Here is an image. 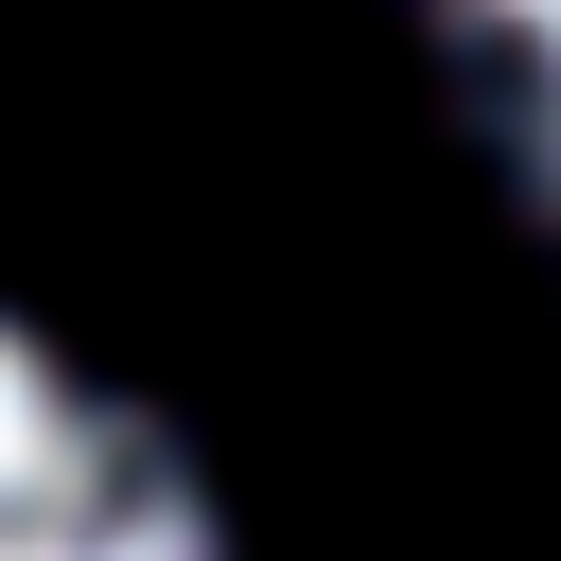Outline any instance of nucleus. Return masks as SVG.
I'll return each instance as SVG.
<instances>
[{
  "instance_id": "nucleus-2",
  "label": "nucleus",
  "mask_w": 561,
  "mask_h": 561,
  "mask_svg": "<svg viewBox=\"0 0 561 561\" xmlns=\"http://www.w3.org/2000/svg\"><path fill=\"white\" fill-rule=\"evenodd\" d=\"M438 35H456V70H473L508 175H526L543 228H561V0H438Z\"/></svg>"
},
{
  "instance_id": "nucleus-1",
  "label": "nucleus",
  "mask_w": 561,
  "mask_h": 561,
  "mask_svg": "<svg viewBox=\"0 0 561 561\" xmlns=\"http://www.w3.org/2000/svg\"><path fill=\"white\" fill-rule=\"evenodd\" d=\"M0 561H228L210 491L140 403H105L70 351L0 316Z\"/></svg>"
}]
</instances>
